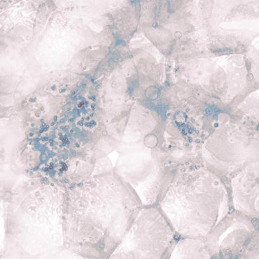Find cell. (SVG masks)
Here are the masks:
<instances>
[{"label":"cell","instance_id":"cell-7","mask_svg":"<svg viewBox=\"0 0 259 259\" xmlns=\"http://www.w3.org/2000/svg\"><path fill=\"white\" fill-rule=\"evenodd\" d=\"M52 259H96V258H88V257H85L83 256H81V255H78L77 253L72 252V251L68 250V249H65L64 248L63 250L61 251V252L58 253L56 256L54 257V258Z\"/></svg>","mask_w":259,"mask_h":259},{"label":"cell","instance_id":"cell-4","mask_svg":"<svg viewBox=\"0 0 259 259\" xmlns=\"http://www.w3.org/2000/svg\"><path fill=\"white\" fill-rule=\"evenodd\" d=\"M180 238L159 208L144 207L109 259H168Z\"/></svg>","mask_w":259,"mask_h":259},{"label":"cell","instance_id":"cell-3","mask_svg":"<svg viewBox=\"0 0 259 259\" xmlns=\"http://www.w3.org/2000/svg\"><path fill=\"white\" fill-rule=\"evenodd\" d=\"M156 206L180 238L204 240L232 211L227 182L202 163L179 168Z\"/></svg>","mask_w":259,"mask_h":259},{"label":"cell","instance_id":"cell-2","mask_svg":"<svg viewBox=\"0 0 259 259\" xmlns=\"http://www.w3.org/2000/svg\"><path fill=\"white\" fill-rule=\"evenodd\" d=\"M66 189L47 177H23L1 191L4 237L1 255L52 259L65 248Z\"/></svg>","mask_w":259,"mask_h":259},{"label":"cell","instance_id":"cell-5","mask_svg":"<svg viewBox=\"0 0 259 259\" xmlns=\"http://www.w3.org/2000/svg\"><path fill=\"white\" fill-rule=\"evenodd\" d=\"M258 159V137L240 123L232 127L228 138L214 131L202 149V163L226 182Z\"/></svg>","mask_w":259,"mask_h":259},{"label":"cell","instance_id":"cell-6","mask_svg":"<svg viewBox=\"0 0 259 259\" xmlns=\"http://www.w3.org/2000/svg\"><path fill=\"white\" fill-rule=\"evenodd\" d=\"M227 183L232 211L259 221V159L248 164Z\"/></svg>","mask_w":259,"mask_h":259},{"label":"cell","instance_id":"cell-1","mask_svg":"<svg viewBox=\"0 0 259 259\" xmlns=\"http://www.w3.org/2000/svg\"><path fill=\"white\" fill-rule=\"evenodd\" d=\"M143 207L136 191L114 171L67 188L65 249L88 258L109 259Z\"/></svg>","mask_w":259,"mask_h":259},{"label":"cell","instance_id":"cell-8","mask_svg":"<svg viewBox=\"0 0 259 259\" xmlns=\"http://www.w3.org/2000/svg\"><path fill=\"white\" fill-rule=\"evenodd\" d=\"M1 259H13V258H8V257L5 256H2V255H1Z\"/></svg>","mask_w":259,"mask_h":259}]
</instances>
